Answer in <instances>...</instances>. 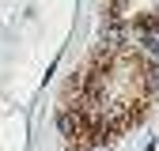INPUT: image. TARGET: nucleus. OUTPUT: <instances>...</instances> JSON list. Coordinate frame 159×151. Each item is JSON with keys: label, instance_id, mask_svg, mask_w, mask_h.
Returning <instances> with one entry per match:
<instances>
[{"label": "nucleus", "instance_id": "2", "mask_svg": "<svg viewBox=\"0 0 159 151\" xmlns=\"http://www.w3.org/2000/svg\"><path fill=\"white\" fill-rule=\"evenodd\" d=\"M125 11L133 15H117L114 8H106V23L110 27H133V30H140V34H159V4H121Z\"/></svg>", "mask_w": 159, "mask_h": 151}, {"label": "nucleus", "instance_id": "1", "mask_svg": "<svg viewBox=\"0 0 159 151\" xmlns=\"http://www.w3.org/2000/svg\"><path fill=\"white\" fill-rule=\"evenodd\" d=\"M159 98V61L140 42L114 34L95 42L87 61L68 80L57 125L68 151H98L136 128Z\"/></svg>", "mask_w": 159, "mask_h": 151}]
</instances>
